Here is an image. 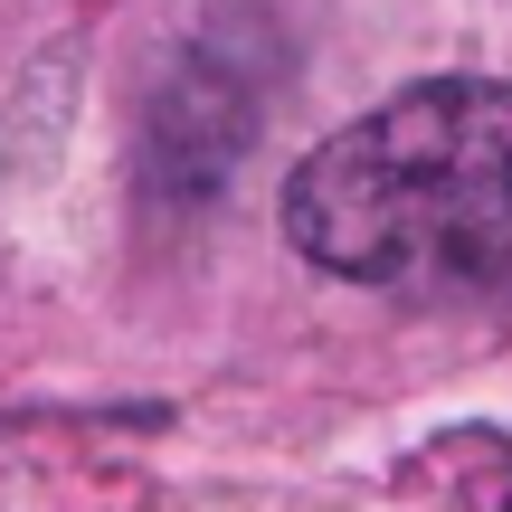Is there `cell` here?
I'll use <instances>...</instances> for the list:
<instances>
[{
  "mask_svg": "<svg viewBox=\"0 0 512 512\" xmlns=\"http://www.w3.org/2000/svg\"><path fill=\"white\" fill-rule=\"evenodd\" d=\"M285 238L351 285H512V86L437 76L313 143Z\"/></svg>",
  "mask_w": 512,
  "mask_h": 512,
  "instance_id": "obj_1",
  "label": "cell"
},
{
  "mask_svg": "<svg viewBox=\"0 0 512 512\" xmlns=\"http://www.w3.org/2000/svg\"><path fill=\"white\" fill-rule=\"evenodd\" d=\"M275 67L285 57H275V29L256 10H228L219 29L181 38L143 124V171L162 200H209L238 171V152L256 143V114L275 95Z\"/></svg>",
  "mask_w": 512,
  "mask_h": 512,
  "instance_id": "obj_2",
  "label": "cell"
}]
</instances>
